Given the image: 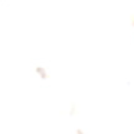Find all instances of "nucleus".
<instances>
[]
</instances>
